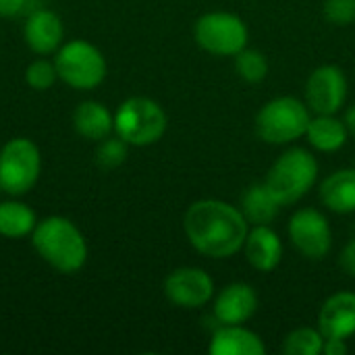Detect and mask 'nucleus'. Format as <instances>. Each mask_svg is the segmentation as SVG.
Masks as SVG:
<instances>
[{
	"label": "nucleus",
	"mask_w": 355,
	"mask_h": 355,
	"mask_svg": "<svg viewBox=\"0 0 355 355\" xmlns=\"http://www.w3.org/2000/svg\"><path fill=\"white\" fill-rule=\"evenodd\" d=\"M248 220L239 208L220 200L193 202L183 218L189 243L204 256L220 260L235 256L248 237Z\"/></svg>",
	"instance_id": "nucleus-1"
},
{
	"label": "nucleus",
	"mask_w": 355,
	"mask_h": 355,
	"mask_svg": "<svg viewBox=\"0 0 355 355\" xmlns=\"http://www.w3.org/2000/svg\"><path fill=\"white\" fill-rule=\"evenodd\" d=\"M31 241L37 254L60 272L71 275L85 264V239L81 231L62 216H50L37 223Z\"/></svg>",
	"instance_id": "nucleus-2"
},
{
	"label": "nucleus",
	"mask_w": 355,
	"mask_h": 355,
	"mask_svg": "<svg viewBox=\"0 0 355 355\" xmlns=\"http://www.w3.org/2000/svg\"><path fill=\"white\" fill-rule=\"evenodd\" d=\"M318 179V162L304 148L283 152L266 175V187L281 206L300 202Z\"/></svg>",
	"instance_id": "nucleus-3"
},
{
	"label": "nucleus",
	"mask_w": 355,
	"mask_h": 355,
	"mask_svg": "<svg viewBox=\"0 0 355 355\" xmlns=\"http://www.w3.org/2000/svg\"><path fill=\"white\" fill-rule=\"evenodd\" d=\"M310 110L293 96H281L266 102L256 116V133L266 144H291L306 135L310 125Z\"/></svg>",
	"instance_id": "nucleus-4"
},
{
	"label": "nucleus",
	"mask_w": 355,
	"mask_h": 355,
	"mask_svg": "<svg viewBox=\"0 0 355 355\" xmlns=\"http://www.w3.org/2000/svg\"><path fill=\"white\" fill-rule=\"evenodd\" d=\"M114 131L129 146H150L164 135L166 114L150 98H129L114 114Z\"/></svg>",
	"instance_id": "nucleus-5"
},
{
	"label": "nucleus",
	"mask_w": 355,
	"mask_h": 355,
	"mask_svg": "<svg viewBox=\"0 0 355 355\" xmlns=\"http://www.w3.org/2000/svg\"><path fill=\"white\" fill-rule=\"evenodd\" d=\"M196 42L202 50L214 56H235L248 46V27L233 12H206L196 21Z\"/></svg>",
	"instance_id": "nucleus-6"
},
{
	"label": "nucleus",
	"mask_w": 355,
	"mask_h": 355,
	"mask_svg": "<svg viewBox=\"0 0 355 355\" xmlns=\"http://www.w3.org/2000/svg\"><path fill=\"white\" fill-rule=\"evenodd\" d=\"M58 77L75 89H92L106 77V60L102 52L85 40L64 44L56 54Z\"/></svg>",
	"instance_id": "nucleus-7"
},
{
	"label": "nucleus",
	"mask_w": 355,
	"mask_h": 355,
	"mask_svg": "<svg viewBox=\"0 0 355 355\" xmlns=\"http://www.w3.org/2000/svg\"><path fill=\"white\" fill-rule=\"evenodd\" d=\"M40 152L25 137L10 139L0 152V185L10 196L27 193L40 177Z\"/></svg>",
	"instance_id": "nucleus-8"
},
{
	"label": "nucleus",
	"mask_w": 355,
	"mask_h": 355,
	"mask_svg": "<svg viewBox=\"0 0 355 355\" xmlns=\"http://www.w3.org/2000/svg\"><path fill=\"white\" fill-rule=\"evenodd\" d=\"M289 237L308 260H322L333 248V231L327 216L316 208H302L289 220Z\"/></svg>",
	"instance_id": "nucleus-9"
},
{
	"label": "nucleus",
	"mask_w": 355,
	"mask_h": 355,
	"mask_svg": "<svg viewBox=\"0 0 355 355\" xmlns=\"http://www.w3.org/2000/svg\"><path fill=\"white\" fill-rule=\"evenodd\" d=\"M347 100V79L335 64L314 69L306 81V102L316 114H337Z\"/></svg>",
	"instance_id": "nucleus-10"
},
{
	"label": "nucleus",
	"mask_w": 355,
	"mask_h": 355,
	"mask_svg": "<svg viewBox=\"0 0 355 355\" xmlns=\"http://www.w3.org/2000/svg\"><path fill=\"white\" fill-rule=\"evenodd\" d=\"M164 295L177 308L193 310L206 306L212 300L214 283L202 268H177L164 281Z\"/></svg>",
	"instance_id": "nucleus-11"
},
{
	"label": "nucleus",
	"mask_w": 355,
	"mask_h": 355,
	"mask_svg": "<svg viewBox=\"0 0 355 355\" xmlns=\"http://www.w3.org/2000/svg\"><path fill=\"white\" fill-rule=\"evenodd\" d=\"M318 331L324 339H349L355 335V293L331 295L318 314Z\"/></svg>",
	"instance_id": "nucleus-12"
},
{
	"label": "nucleus",
	"mask_w": 355,
	"mask_h": 355,
	"mask_svg": "<svg viewBox=\"0 0 355 355\" xmlns=\"http://www.w3.org/2000/svg\"><path fill=\"white\" fill-rule=\"evenodd\" d=\"M258 310V295L248 283L227 285L214 302V316L220 324H243Z\"/></svg>",
	"instance_id": "nucleus-13"
},
{
	"label": "nucleus",
	"mask_w": 355,
	"mask_h": 355,
	"mask_svg": "<svg viewBox=\"0 0 355 355\" xmlns=\"http://www.w3.org/2000/svg\"><path fill=\"white\" fill-rule=\"evenodd\" d=\"M243 250L250 266L260 272H272L283 258V241L268 225H254L248 231Z\"/></svg>",
	"instance_id": "nucleus-14"
},
{
	"label": "nucleus",
	"mask_w": 355,
	"mask_h": 355,
	"mask_svg": "<svg viewBox=\"0 0 355 355\" xmlns=\"http://www.w3.org/2000/svg\"><path fill=\"white\" fill-rule=\"evenodd\" d=\"M208 352L212 355H264L266 345L256 333L241 324H220L212 335Z\"/></svg>",
	"instance_id": "nucleus-15"
},
{
	"label": "nucleus",
	"mask_w": 355,
	"mask_h": 355,
	"mask_svg": "<svg viewBox=\"0 0 355 355\" xmlns=\"http://www.w3.org/2000/svg\"><path fill=\"white\" fill-rule=\"evenodd\" d=\"M62 23L50 10H35L25 23V42L37 54L56 50L62 42Z\"/></svg>",
	"instance_id": "nucleus-16"
},
{
	"label": "nucleus",
	"mask_w": 355,
	"mask_h": 355,
	"mask_svg": "<svg viewBox=\"0 0 355 355\" xmlns=\"http://www.w3.org/2000/svg\"><path fill=\"white\" fill-rule=\"evenodd\" d=\"M320 200L331 212H355V168H341L329 175L320 185Z\"/></svg>",
	"instance_id": "nucleus-17"
},
{
	"label": "nucleus",
	"mask_w": 355,
	"mask_h": 355,
	"mask_svg": "<svg viewBox=\"0 0 355 355\" xmlns=\"http://www.w3.org/2000/svg\"><path fill=\"white\" fill-rule=\"evenodd\" d=\"M73 125L81 137L92 141H102L114 131V116L100 102H83L75 108Z\"/></svg>",
	"instance_id": "nucleus-18"
},
{
	"label": "nucleus",
	"mask_w": 355,
	"mask_h": 355,
	"mask_svg": "<svg viewBox=\"0 0 355 355\" xmlns=\"http://www.w3.org/2000/svg\"><path fill=\"white\" fill-rule=\"evenodd\" d=\"M306 135L318 152H337L347 144L349 129L343 121L335 119V114H318L310 121Z\"/></svg>",
	"instance_id": "nucleus-19"
},
{
	"label": "nucleus",
	"mask_w": 355,
	"mask_h": 355,
	"mask_svg": "<svg viewBox=\"0 0 355 355\" xmlns=\"http://www.w3.org/2000/svg\"><path fill=\"white\" fill-rule=\"evenodd\" d=\"M281 204L268 191L266 183H256L248 187L241 200V214L250 225H268L279 216Z\"/></svg>",
	"instance_id": "nucleus-20"
},
{
	"label": "nucleus",
	"mask_w": 355,
	"mask_h": 355,
	"mask_svg": "<svg viewBox=\"0 0 355 355\" xmlns=\"http://www.w3.org/2000/svg\"><path fill=\"white\" fill-rule=\"evenodd\" d=\"M37 220L29 206L21 202L0 204V235L4 237H25L33 233Z\"/></svg>",
	"instance_id": "nucleus-21"
},
{
	"label": "nucleus",
	"mask_w": 355,
	"mask_h": 355,
	"mask_svg": "<svg viewBox=\"0 0 355 355\" xmlns=\"http://www.w3.org/2000/svg\"><path fill=\"white\" fill-rule=\"evenodd\" d=\"M324 347V337L318 329H295L283 341V354L287 355H318Z\"/></svg>",
	"instance_id": "nucleus-22"
},
{
	"label": "nucleus",
	"mask_w": 355,
	"mask_h": 355,
	"mask_svg": "<svg viewBox=\"0 0 355 355\" xmlns=\"http://www.w3.org/2000/svg\"><path fill=\"white\" fill-rule=\"evenodd\" d=\"M235 69L237 75L248 83H260L268 75V58L260 50L243 48L239 54H235Z\"/></svg>",
	"instance_id": "nucleus-23"
},
{
	"label": "nucleus",
	"mask_w": 355,
	"mask_h": 355,
	"mask_svg": "<svg viewBox=\"0 0 355 355\" xmlns=\"http://www.w3.org/2000/svg\"><path fill=\"white\" fill-rule=\"evenodd\" d=\"M127 141L121 139L119 135L116 137H104L100 144H98V150H96V162L102 166V168H116L125 162L127 158Z\"/></svg>",
	"instance_id": "nucleus-24"
},
{
	"label": "nucleus",
	"mask_w": 355,
	"mask_h": 355,
	"mask_svg": "<svg viewBox=\"0 0 355 355\" xmlns=\"http://www.w3.org/2000/svg\"><path fill=\"white\" fill-rule=\"evenodd\" d=\"M58 73H56V64L48 62V60H35L27 67L25 71V81L27 85H31L33 89H48L54 81H56Z\"/></svg>",
	"instance_id": "nucleus-25"
},
{
	"label": "nucleus",
	"mask_w": 355,
	"mask_h": 355,
	"mask_svg": "<svg viewBox=\"0 0 355 355\" xmlns=\"http://www.w3.org/2000/svg\"><path fill=\"white\" fill-rule=\"evenodd\" d=\"M324 17L335 25H352L355 21V0H327Z\"/></svg>",
	"instance_id": "nucleus-26"
},
{
	"label": "nucleus",
	"mask_w": 355,
	"mask_h": 355,
	"mask_svg": "<svg viewBox=\"0 0 355 355\" xmlns=\"http://www.w3.org/2000/svg\"><path fill=\"white\" fill-rule=\"evenodd\" d=\"M339 262H341V268H343L349 277H355V239H352V241L345 245V250L341 252Z\"/></svg>",
	"instance_id": "nucleus-27"
},
{
	"label": "nucleus",
	"mask_w": 355,
	"mask_h": 355,
	"mask_svg": "<svg viewBox=\"0 0 355 355\" xmlns=\"http://www.w3.org/2000/svg\"><path fill=\"white\" fill-rule=\"evenodd\" d=\"M25 6V0H0V17H15Z\"/></svg>",
	"instance_id": "nucleus-28"
},
{
	"label": "nucleus",
	"mask_w": 355,
	"mask_h": 355,
	"mask_svg": "<svg viewBox=\"0 0 355 355\" xmlns=\"http://www.w3.org/2000/svg\"><path fill=\"white\" fill-rule=\"evenodd\" d=\"M322 352L327 355H345L347 354V345L345 339H327Z\"/></svg>",
	"instance_id": "nucleus-29"
},
{
	"label": "nucleus",
	"mask_w": 355,
	"mask_h": 355,
	"mask_svg": "<svg viewBox=\"0 0 355 355\" xmlns=\"http://www.w3.org/2000/svg\"><path fill=\"white\" fill-rule=\"evenodd\" d=\"M345 125H347V129L355 135V106L347 112V123H345Z\"/></svg>",
	"instance_id": "nucleus-30"
},
{
	"label": "nucleus",
	"mask_w": 355,
	"mask_h": 355,
	"mask_svg": "<svg viewBox=\"0 0 355 355\" xmlns=\"http://www.w3.org/2000/svg\"><path fill=\"white\" fill-rule=\"evenodd\" d=\"M2 191H4V189H2V185H0V193H2Z\"/></svg>",
	"instance_id": "nucleus-31"
}]
</instances>
